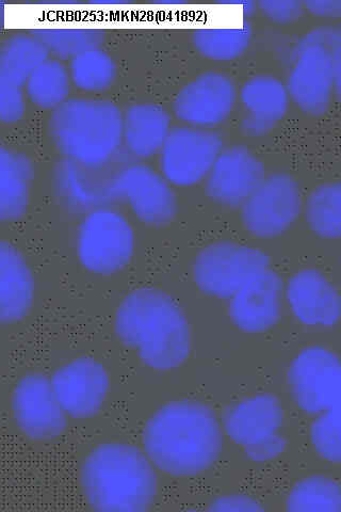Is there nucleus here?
Returning <instances> with one entry per match:
<instances>
[{
	"label": "nucleus",
	"instance_id": "14",
	"mask_svg": "<svg viewBox=\"0 0 341 512\" xmlns=\"http://www.w3.org/2000/svg\"><path fill=\"white\" fill-rule=\"evenodd\" d=\"M51 380L61 407L74 419H88L99 412L110 383L105 367L91 358L63 365Z\"/></svg>",
	"mask_w": 341,
	"mask_h": 512
},
{
	"label": "nucleus",
	"instance_id": "10",
	"mask_svg": "<svg viewBox=\"0 0 341 512\" xmlns=\"http://www.w3.org/2000/svg\"><path fill=\"white\" fill-rule=\"evenodd\" d=\"M11 406L16 425L31 440L51 441L67 428V413L52 380L42 374L28 375L16 384Z\"/></svg>",
	"mask_w": 341,
	"mask_h": 512
},
{
	"label": "nucleus",
	"instance_id": "15",
	"mask_svg": "<svg viewBox=\"0 0 341 512\" xmlns=\"http://www.w3.org/2000/svg\"><path fill=\"white\" fill-rule=\"evenodd\" d=\"M261 160L245 148L222 152L208 174L206 192L219 204L238 207L265 181Z\"/></svg>",
	"mask_w": 341,
	"mask_h": 512
},
{
	"label": "nucleus",
	"instance_id": "29",
	"mask_svg": "<svg viewBox=\"0 0 341 512\" xmlns=\"http://www.w3.org/2000/svg\"><path fill=\"white\" fill-rule=\"evenodd\" d=\"M117 76V67L109 55L96 48L74 57L71 77L75 86L89 92L108 89Z\"/></svg>",
	"mask_w": 341,
	"mask_h": 512
},
{
	"label": "nucleus",
	"instance_id": "36",
	"mask_svg": "<svg viewBox=\"0 0 341 512\" xmlns=\"http://www.w3.org/2000/svg\"><path fill=\"white\" fill-rule=\"evenodd\" d=\"M221 5H234V6H241L242 11L245 14H251L255 11L256 4L253 2H245V0H240V2H223L220 3Z\"/></svg>",
	"mask_w": 341,
	"mask_h": 512
},
{
	"label": "nucleus",
	"instance_id": "7",
	"mask_svg": "<svg viewBox=\"0 0 341 512\" xmlns=\"http://www.w3.org/2000/svg\"><path fill=\"white\" fill-rule=\"evenodd\" d=\"M268 255L235 243L221 242L204 248L193 265L194 281L210 296L229 298L269 267Z\"/></svg>",
	"mask_w": 341,
	"mask_h": 512
},
{
	"label": "nucleus",
	"instance_id": "20",
	"mask_svg": "<svg viewBox=\"0 0 341 512\" xmlns=\"http://www.w3.org/2000/svg\"><path fill=\"white\" fill-rule=\"evenodd\" d=\"M241 100L249 111L242 122V131L253 137L272 131L288 109L286 88L271 76L251 78L241 89Z\"/></svg>",
	"mask_w": 341,
	"mask_h": 512
},
{
	"label": "nucleus",
	"instance_id": "26",
	"mask_svg": "<svg viewBox=\"0 0 341 512\" xmlns=\"http://www.w3.org/2000/svg\"><path fill=\"white\" fill-rule=\"evenodd\" d=\"M29 99L44 109H57L68 101L70 76L62 63L47 59L28 79Z\"/></svg>",
	"mask_w": 341,
	"mask_h": 512
},
{
	"label": "nucleus",
	"instance_id": "24",
	"mask_svg": "<svg viewBox=\"0 0 341 512\" xmlns=\"http://www.w3.org/2000/svg\"><path fill=\"white\" fill-rule=\"evenodd\" d=\"M286 505L292 512H341V486L324 475L306 477L291 489Z\"/></svg>",
	"mask_w": 341,
	"mask_h": 512
},
{
	"label": "nucleus",
	"instance_id": "13",
	"mask_svg": "<svg viewBox=\"0 0 341 512\" xmlns=\"http://www.w3.org/2000/svg\"><path fill=\"white\" fill-rule=\"evenodd\" d=\"M107 197L127 200L139 220L151 227L167 226L177 212L173 190L165 179L144 165H134L119 173L107 188Z\"/></svg>",
	"mask_w": 341,
	"mask_h": 512
},
{
	"label": "nucleus",
	"instance_id": "35",
	"mask_svg": "<svg viewBox=\"0 0 341 512\" xmlns=\"http://www.w3.org/2000/svg\"><path fill=\"white\" fill-rule=\"evenodd\" d=\"M305 8L318 16L340 18L341 0H321V2H305Z\"/></svg>",
	"mask_w": 341,
	"mask_h": 512
},
{
	"label": "nucleus",
	"instance_id": "21",
	"mask_svg": "<svg viewBox=\"0 0 341 512\" xmlns=\"http://www.w3.org/2000/svg\"><path fill=\"white\" fill-rule=\"evenodd\" d=\"M170 132L168 112L157 105H134L123 118V140L128 150L140 158L161 150Z\"/></svg>",
	"mask_w": 341,
	"mask_h": 512
},
{
	"label": "nucleus",
	"instance_id": "9",
	"mask_svg": "<svg viewBox=\"0 0 341 512\" xmlns=\"http://www.w3.org/2000/svg\"><path fill=\"white\" fill-rule=\"evenodd\" d=\"M297 182L285 173H276L259 186L242 205V221L257 237H274L285 232L301 213Z\"/></svg>",
	"mask_w": 341,
	"mask_h": 512
},
{
	"label": "nucleus",
	"instance_id": "3",
	"mask_svg": "<svg viewBox=\"0 0 341 512\" xmlns=\"http://www.w3.org/2000/svg\"><path fill=\"white\" fill-rule=\"evenodd\" d=\"M80 486L94 511H149L157 494V476L139 448L121 443L97 446L80 468Z\"/></svg>",
	"mask_w": 341,
	"mask_h": 512
},
{
	"label": "nucleus",
	"instance_id": "37",
	"mask_svg": "<svg viewBox=\"0 0 341 512\" xmlns=\"http://www.w3.org/2000/svg\"><path fill=\"white\" fill-rule=\"evenodd\" d=\"M91 4L100 6H121L127 5L128 2H124V0H96V2H91Z\"/></svg>",
	"mask_w": 341,
	"mask_h": 512
},
{
	"label": "nucleus",
	"instance_id": "34",
	"mask_svg": "<svg viewBox=\"0 0 341 512\" xmlns=\"http://www.w3.org/2000/svg\"><path fill=\"white\" fill-rule=\"evenodd\" d=\"M209 511L258 512L264 508L247 495H225L211 502Z\"/></svg>",
	"mask_w": 341,
	"mask_h": 512
},
{
	"label": "nucleus",
	"instance_id": "16",
	"mask_svg": "<svg viewBox=\"0 0 341 512\" xmlns=\"http://www.w3.org/2000/svg\"><path fill=\"white\" fill-rule=\"evenodd\" d=\"M236 102L232 79L222 73L209 72L188 84L174 103L181 120L199 126L216 125L231 115Z\"/></svg>",
	"mask_w": 341,
	"mask_h": 512
},
{
	"label": "nucleus",
	"instance_id": "32",
	"mask_svg": "<svg viewBox=\"0 0 341 512\" xmlns=\"http://www.w3.org/2000/svg\"><path fill=\"white\" fill-rule=\"evenodd\" d=\"M25 111L22 89L0 86V120L4 123L19 121Z\"/></svg>",
	"mask_w": 341,
	"mask_h": 512
},
{
	"label": "nucleus",
	"instance_id": "30",
	"mask_svg": "<svg viewBox=\"0 0 341 512\" xmlns=\"http://www.w3.org/2000/svg\"><path fill=\"white\" fill-rule=\"evenodd\" d=\"M311 440L319 456L341 463V408L320 413L312 424Z\"/></svg>",
	"mask_w": 341,
	"mask_h": 512
},
{
	"label": "nucleus",
	"instance_id": "18",
	"mask_svg": "<svg viewBox=\"0 0 341 512\" xmlns=\"http://www.w3.org/2000/svg\"><path fill=\"white\" fill-rule=\"evenodd\" d=\"M287 297L292 312L307 326L332 327L341 318V296L315 269H304L289 280Z\"/></svg>",
	"mask_w": 341,
	"mask_h": 512
},
{
	"label": "nucleus",
	"instance_id": "8",
	"mask_svg": "<svg viewBox=\"0 0 341 512\" xmlns=\"http://www.w3.org/2000/svg\"><path fill=\"white\" fill-rule=\"evenodd\" d=\"M288 382L298 406L310 414L341 408V360L322 347H308L291 363Z\"/></svg>",
	"mask_w": 341,
	"mask_h": 512
},
{
	"label": "nucleus",
	"instance_id": "31",
	"mask_svg": "<svg viewBox=\"0 0 341 512\" xmlns=\"http://www.w3.org/2000/svg\"><path fill=\"white\" fill-rule=\"evenodd\" d=\"M308 36L329 47L333 61L334 92L341 102V26L318 28Z\"/></svg>",
	"mask_w": 341,
	"mask_h": 512
},
{
	"label": "nucleus",
	"instance_id": "17",
	"mask_svg": "<svg viewBox=\"0 0 341 512\" xmlns=\"http://www.w3.org/2000/svg\"><path fill=\"white\" fill-rule=\"evenodd\" d=\"M282 280L267 269L236 293L230 303L233 324L242 331L263 332L281 315Z\"/></svg>",
	"mask_w": 341,
	"mask_h": 512
},
{
	"label": "nucleus",
	"instance_id": "11",
	"mask_svg": "<svg viewBox=\"0 0 341 512\" xmlns=\"http://www.w3.org/2000/svg\"><path fill=\"white\" fill-rule=\"evenodd\" d=\"M295 58V67L288 79L292 100L308 115L326 114L334 91L329 47L307 35L296 48Z\"/></svg>",
	"mask_w": 341,
	"mask_h": 512
},
{
	"label": "nucleus",
	"instance_id": "6",
	"mask_svg": "<svg viewBox=\"0 0 341 512\" xmlns=\"http://www.w3.org/2000/svg\"><path fill=\"white\" fill-rule=\"evenodd\" d=\"M135 235L131 224L117 212L100 208L81 223L77 239L78 258L94 274L109 276L133 259Z\"/></svg>",
	"mask_w": 341,
	"mask_h": 512
},
{
	"label": "nucleus",
	"instance_id": "2",
	"mask_svg": "<svg viewBox=\"0 0 341 512\" xmlns=\"http://www.w3.org/2000/svg\"><path fill=\"white\" fill-rule=\"evenodd\" d=\"M115 331L123 344L136 349L145 365L170 371L182 365L191 350L187 317L165 292L142 287L121 302Z\"/></svg>",
	"mask_w": 341,
	"mask_h": 512
},
{
	"label": "nucleus",
	"instance_id": "1",
	"mask_svg": "<svg viewBox=\"0 0 341 512\" xmlns=\"http://www.w3.org/2000/svg\"><path fill=\"white\" fill-rule=\"evenodd\" d=\"M142 441L146 456L173 476L203 473L217 461L223 435L208 406L182 400L160 408L146 423Z\"/></svg>",
	"mask_w": 341,
	"mask_h": 512
},
{
	"label": "nucleus",
	"instance_id": "22",
	"mask_svg": "<svg viewBox=\"0 0 341 512\" xmlns=\"http://www.w3.org/2000/svg\"><path fill=\"white\" fill-rule=\"evenodd\" d=\"M32 179L34 167L27 156L0 149V219L14 221L26 214Z\"/></svg>",
	"mask_w": 341,
	"mask_h": 512
},
{
	"label": "nucleus",
	"instance_id": "27",
	"mask_svg": "<svg viewBox=\"0 0 341 512\" xmlns=\"http://www.w3.org/2000/svg\"><path fill=\"white\" fill-rule=\"evenodd\" d=\"M50 53L59 58H74L100 48L105 32L94 28H39L30 31Z\"/></svg>",
	"mask_w": 341,
	"mask_h": 512
},
{
	"label": "nucleus",
	"instance_id": "19",
	"mask_svg": "<svg viewBox=\"0 0 341 512\" xmlns=\"http://www.w3.org/2000/svg\"><path fill=\"white\" fill-rule=\"evenodd\" d=\"M35 280L24 256L7 242L0 244V322H21L32 308Z\"/></svg>",
	"mask_w": 341,
	"mask_h": 512
},
{
	"label": "nucleus",
	"instance_id": "28",
	"mask_svg": "<svg viewBox=\"0 0 341 512\" xmlns=\"http://www.w3.org/2000/svg\"><path fill=\"white\" fill-rule=\"evenodd\" d=\"M252 29L245 22L239 28H206L194 32L193 42L205 57L214 60H232L247 50Z\"/></svg>",
	"mask_w": 341,
	"mask_h": 512
},
{
	"label": "nucleus",
	"instance_id": "12",
	"mask_svg": "<svg viewBox=\"0 0 341 512\" xmlns=\"http://www.w3.org/2000/svg\"><path fill=\"white\" fill-rule=\"evenodd\" d=\"M221 149L222 141L214 132L175 128L161 149L160 167L171 183L191 186L209 174Z\"/></svg>",
	"mask_w": 341,
	"mask_h": 512
},
{
	"label": "nucleus",
	"instance_id": "5",
	"mask_svg": "<svg viewBox=\"0 0 341 512\" xmlns=\"http://www.w3.org/2000/svg\"><path fill=\"white\" fill-rule=\"evenodd\" d=\"M284 412L273 395H257L233 405L224 412L227 435L239 444L250 459L265 462L279 457L286 448L280 430Z\"/></svg>",
	"mask_w": 341,
	"mask_h": 512
},
{
	"label": "nucleus",
	"instance_id": "4",
	"mask_svg": "<svg viewBox=\"0 0 341 512\" xmlns=\"http://www.w3.org/2000/svg\"><path fill=\"white\" fill-rule=\"evenodd\" d=\"M123 118L111 102L73 99L54 110L50 131L68 160L83 168H99L121 147Z\"/></svg>",
	"mask_w": 341,
	"mask_h": 512
},
{
	"label": "nucleus",
	"instance_id": "33",
	"mask_svg": "<svg viewBox=\"0 0 341 512\" xmlns=\"http://www.w3.org/2000/svg\"><path fill=\"white\" fill-rule=\"evenodd\" d=\"M269 19L278 23H290L298 20L304 13V3L299 0H285V2L259 3Z\"/></svg>",
	"mask_w": 341,
	"mask_h": 512
},
{
	"label": "nucleus",
	"instance_id": "25",
	"mask_svg": "<svg viewBox=\"0 0 341 512\" xmlns=\"http://www.w3.org/2000/svg\"><path fill=\"white\" fill-rule=\"evenodd\" d=\"M306 220L324 238L341 237V183L318 186L306 201Z\"/></svg>",
	"mask_w": 341,
	"mask_h": 512
},
{
	"label": "nucleus",
	"instance_id": "23",
	"mask_svg": "<svg viewBox=\"0 0 341 512\" xmlns=\"http://www.w3.org/2000/svg\"><path fill=\"white\" fill-rule=\"evenodd\" d=\"M50 51L34 36L8 39L0 52V86L22 89Z\"/></svg>",
	"mask_w": 341,
	"mask_h": 512
},
{
	"label": "nucleus",
	"instance_id": "38",
	"mask_svg": "<svg viewBox=\"0 0 341 512\" xmlns=\"http://www.w3.org/2000/svg\"><path fill=\"white\" fill-rule=\"evenodd\" d=\"M156 5H166V6H178V5H184L185 2H182V0H160V2H156Z\"/></svg>",
	"mask_w": 341,
	"mask_h": 512
}]
</instances>
